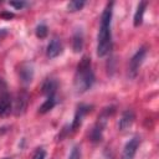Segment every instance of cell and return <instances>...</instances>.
Listing matches in <instances>:
<instances>
[{"label":"cell","mask_w":159,"mask_h":159,"mask_svg":"<svg viewBox=\"0 0 159 159\" xmlns=\"http://www.w3.org/2000/svg\"><path fill=\"white\" fill-rule=\"evenodd\" d=\"M113 5L114 2H107L102 15H101V24L97 36V56L104 57L107 56L113 47L112 40V16H113Z\"/></svg>","instance_id":"1"},{"label":"cell","mask_w":159,"mask_h":159,"mask_svg":"<svg viewBox=\"0 0 159 159\" xmlns=\"http://www.w3.org/2000/svg\"><path fill=\"white\" fill-rule=\"evenodd\" d=\"M94 81H96V77L92 70L91 57L83 56L77 65L75 77H73V87H75L76 93L81 94V93L87 92L89 88H92Z\"/></svg>","instance_id":"2"},{"label":"cell","mask_w":159,"mask_h":159,"mask_svg":"<svg viewBox=\"0 0 159 159\" xmlns=\"http://www.w3.org/2000/svg\"><path fill=\"white\" fill-rule=\"evenodd\" d=\"M116 112V107L111 106V107H106L102 109V112L98 114L96 123L93 124L91 132H89V140L92 143H99L103 138V132L104 128L107 125V122L109 119V117H112Z\"/></svg>","instance_id":"3"},{"label":"cell","mask_w":159,"mask_h":159,"mask_svg":"<svg viewBox=\"0 0 159 159\" xmlns=\"http://www.w3.org/2000/svg\"><path fill=\"white\" fill-rule=\"evenodd\" d=\"M145 56H147V47L145 46L139 47L137 50V52L132 56V58L129 61V67H128V76L130 78L137 77L138 71H139V68H140V66H142Z\"/></svg>","instance_id":"4"},{"label":"cell","mask_w":159,"mask_h":159,"mask_svg":"<svg viewBox=\"0 0 159 159\" xmlns=\"http://www.w3.org/2000/svg\"><path fill=\"white\" fill-rule=\"evenodd\" d=\"M92 108H93V106L86 104V103H80V104L77 106L76 112H75V116H73V120H72V123L70 124V130H71V132H75V130H77V129L81 127L83 118L92 111Z\"/></svg>","instance_id":"5"},{"label":"cell","mask_w":159,"mask_h":159,"mask_svg":"<svg viewBox=\"0 0 159 159\" xmlns=\"http://www.w3.org/2000/svg\"><path fill=\"white\" fill-rule=\"evenodd\" d=\"M29 93L27 91L22 89L20 92H17L14 102H12V112L15 116H21L26 112L27 104H29Z\"/></svg>","instance_id":"6"},{"label":"cell","mask_w":159,"mask_h":159,"mask_svg":"<svg viewBox=\"0 0 159 159\" xmlns=\"http://www.w3.org/2000/svg\"><path fill=\"white\" fill-rule=\"evenodd\" d=\"M34 65L31 62H22L17 67V75L22 84H30L34 80Z\"/></svg>","instance_id":"7"},{"label":"cell","mask_w":159,"mask_h":159,"mask_svg":"<svg viewBox=\"0 0 159 159\" xmlns=\"http://www.w3.org/2000/svg\"><path fill=\"white\" fill-rule=\"evenodd\" d=\"M139 145H140V137L139 135H134L133 138H130L123 148L120 159H133L137 154Z\"/></svg>","instance_id":"8"},{"label":"cell","mask_w":159,"mask_h":159,"mask_svg":"<svg viewBox=\"0 0 159 159\" xmlns=\"http://www.w3.org/2000/svg\"><path fill=\"white\" fill-rule=\"evenodd\" d=\"M57 88H58V82L52 77H47L42 82L41 92L46 96V98H52V97H56Z\"/></svg>","instance_id":"9"},{"label":"cell","mask_w":159,"mask_h":159,"mask_svg":"<svg viewBox=\"0 0 159 159\" xmlns=\"http://www.w3.org/2000/svg\"><path fill=\"white\" fill-rule=\"evenodd\" d=\"M134 119H135L134 112H133L132 109H125V111L122 113V116H120V118H119V120H118V129H119L120 132L127 130L128 128H130V127L133 125Z\"/></svg>","instance_id":"10"},{"label":"cell","mask_w":159,"mask_h":159,"mask_svg":"<svg viewBox=\"0 0 159 159\" xmlns=\"http://www.w3.org/2000/svg\"><path fill=\"white\" fill-rule=\"evenodd\" d=\"M62 51H63V46H62L61 40L58 37H53L46 47V56L48 58H55V57L60 56L62 53Z\"/></svg>","instance_id":"11"},{"label":"cell","mask_w":159,"mask_h":159,"mask_svg":"<svg viewBox=\"0 0 159 159\" xmlns=\"http://www.w3.org/2000/svg\"><path fill=\"white\" fill-rule=\"evenodd\" d=\"M12 112V99L7 93L0 97V117H6Z\"/></svg>","instance_id":"12"},{"label":"cell","mask_w":159,"mask_h":159,"mask_svg":"<svg viewBox=\"0 0 159 159\" xmlns=\"http://www.w3.org/2000/svg\"><path fill=\"white\" fill-rule=\"evenodd\" d=\"M84 45V36L82 29H76L73 36H72V50L73 52H81Z\"/></svg>","instance_id":"13"},{"label":"cell","mask_w":159,"mask_h":159,"mask_svg":"<svg viewBox=\"0 0 159 159\" xmlns=\"http://www.w3.org/2000/svg\"><path fill=\"white\" fill-rule=\"evenodd\" d=\"M147 5L148 2L147 1H140L137 6V10L134 12V17H133V24L135 27L140 26L142 22H143V17H144V12H145V9H147Z\"/></svg>","instance_id":"14"},{"label":"cell","mask_w":159,"mask_h":159,"mask_svg":"<svg viewBox=\"0 0 159 159\" xmlns=\"http://www.w3.org/2000/svg\"><path fill=\"white\" fill-rule=\"evenodd\" d=\"M56 104H57V98H56V97L46 98L45 102L39 107V113H40V114H46V113L50 112Z\"/></svg>","instance_id":"15"},{"label":"cell","mask_w":159,"mask_h":159,"mask_svg":"<svg viewBox=\"0 0 159 159\" xmlns=\"http://www.w3.org/2000/svg\"><path fill=\"white\" fill-rule=\"evenodd\" d=\"M84 4H86V1H83V0H73L67 4V9H68V11H78L84 6Z\"/></svg>","instance_id":"16"},{"label":"cell","mask_w":159,"mask_h":159,"mask_svg":"<svg viewBox=\"0 0 159 159\" xmlns=\"http://www.w3.org/2000/svg\"><path fill=\"white\" fill-rule=\"evenodd\" d=\"M35 34L39 39H45L48 34V27L46 24H40L36 26V30H35Z\"/></svg>","instance_id":"17"},{"label":"cell","mask_w":159,"mask_h":159,"mask_svg":"<svg viewBox=\"0 0 159 159\" xmlns=\"http://www.w3.org/2000/svg\"><path fill=\"white\" fill-rule=\"evenodd\" d=\"M81 147L80 145H73L70 155H68V159H81Z\"/></svg>","instance_id":"18"},{"label":"cell","mask_w":159,"mask_h":159,"mask_svg":"<svg viewBox=\"0 0 159 159\" xmlns=\"http://www.w3.org/2000/svg\"><path fill=\"white\" fill-rule=\"evenodd\" d=\"M45 158H46V150H45L42 147H40V148H37V149L34 152L31 159H45Z\"/></svg>","instance_id":"19"},{"label":"cell","mask_w":159,"mask_h":159,"mask_svg":"<svg viewBox=\"0 0 159 159\" xmlns=\"http://www.w3.org/2000/svg\"><path fill=\"white\" fill-rule=\"evenodd\" d=\"M7 4H9L10 6H12V7L17 9V10H19V9L21 10V9H24L25 6H27V5H29V2H26V1H9Z\"/></svg>","instance_id":"20"},{"label":"cell","mask_w":159,"mask_h":159,"mask_svg":"<svg viewBox=\"0 0 159 159\" xmlns=\"http://www.w3.org/2000/svg\"><path fill=\"white\" fill-rule=\"evenodd\" d=\"M5 93H7V84H6L5 80L0 77V97Z\"/></svg>","instance_id":"21"},{"label":"cell","mask_w":159,"mask_h":159,"mask_svg":"<svg viewBox=\"0 0 159 159\" xmlns=\"http://www.w3.org/2000/svg\"><path fill=\"white\" fill-rule=\"evenodd\" d=\"M0 16L4 17V19H11V17H14V12H10V11H2V12L0 14Z\"/></svg>","instance_id":"22"},{"label":"cell","mask_w":159,"mask_h":159,"mask_svg":"<svg viewBox=\"0 0 159 159\" xmlns=\"http://www.w3.org/2000/svg\"><path fill=\"white\" fill-rule=\"evenodd\" d=\"M7 35V29H0V39Z\"/></svg>","instance_id":"23"},{"label":"cell","mask_w":159,"mask_h":159,"mask_svg":"<svg viewBox=\"0 0 159 159\" xmlns=\"http://www.w3.org/2000/svg\"><path fill=\"white\" fill-rule=\"evenodd\" d=\"M4 159H11V158H4Z\"/></svg>","instance_id":"24"}]
</instances>
